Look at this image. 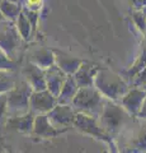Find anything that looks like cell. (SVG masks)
Wrapping results in <instances>:
<instances>
[{
  "mask_svg": "<svg viewBox=\"0 0 146 153\" xmlns=\"http://www.w3.org/2000/svg\"><path fill=\"white\" fill-rule=\"evenodd\" d=\"M132 9H144L146 8V0H130Z\"/></svg>",
  "mask_w": 146,
  "mask_h": 153,
  "instance_id": "27",
  "label": "cell"
},
{
  "mask_svg": "<svg viewBox=\"0 0 146 153\" xmlns=\"http://www.w3.org/2000/svg\"><path fill=\"white\" fill-rule=\"evenodd\" d=\"M132 19L137 30L145 36L146 35V8L144 9H132Z\"/></svg>",
  "mask_w": 146,
  "mask_h": 153,
  "instance_id": "23",
  "label": "cell"
},
{
  "mask_svg": "<svg viewBox=\"0 0 146 153\" xmlns=\"http://www.w3.org/2000/svg\"><path fill=\"white\" fill-rule=\"evenodd\" d=\"M136 119H139V120H145L146 121V98H145V101L142 103V107H141V111L140 114L137 115V117Z\"/></svg>",
  "mask_w": 146,
  "mask_h": 153,
  "instance_id": "28",
  "label": "cell"
},
{
  "mask_svg": "<svg viewBox=\"0 0 146 153\" xmlns=\"http://www.w3.org/2000/svg\"><path fill=\"white\" fill-rule=\"evenodd\" d=\"M8 1H13V3H21V0H8ZM22 4V3H21Z\"/></svg>",
  "mask_w": 146,
  "mask_h": 153,
  "instance_id": "30",
  "label": "cell"
},
{
  "mask_svg": "<svg viewBox=\"0 0 146 153\" xmlns=\"http://www.w3.org/2000/svg\"><path fill=\"white\" fill-rule=\"evenodd\" d=\"M107 98L95 87L79 88L71 106L79 114H84L94 119H99Z\"/></svg>",
  "mask_w": 146,
  "mask_h": 153,
  "instance_id": "2",
  "label": "cell"
},
{
  "mask_svg": "<svg viewBox=\"0 0 146 153\" xmlns=\"http://www.w3.org/2000/svg\"><path fill=\"white\" fill-rule=\"evenodd\" d=\"M144 91H145V92H146V87H145V88H144Z\"/></svg>",
  "mask_w": 146,
  "mask_h": 153,
  "instance_id": "32",
  "label": "cell"
},
{
  "mask_svg": "<svg viewBox=\"0 0 146 153\" xmlns=\"http://www.w3.org/2000/svg\"><path fill=\"white\" fill-rule=\"evenodd\" d=\"M0 153H8V151L5 149V147H4L1 143H0Z\"/></svg>",
  "mask_w": 146,
  "mask_h": 153,
  "instance_id": "29",
  "label": "cell"
},
{
  "mask_svg": "<svg viewBox=\"0 0 146 153\" xmlns=\"http://www.w3.org/2000/svg\"><path fill=\"white\" fill-rule=\"evenodd\" d=\"M28 61L36 64L41 69L47 70L55 65V50L46 49V47L32 50L29 52V56H28Z\"/></svg>",
  "mask_w": 146,
  "mask_h": 153,
  "instance_id": "16",
  "label": "cell"
},
{
  "mask_svg": "<svg viewBox=\"0 0 146 153\" xmlns=\"http://www.w3.org/2000/svg\"><path fill=\"white\" fill-rule=\"evenodd\" d=\"M32 93L33 89L24 79L18 80L17 85L8 93V117L22 116L29 112Z\"/></svg>",
  "mask_w": 146,
  "mask_h": 153,
  "instance_id": "4",
  "label": "cell"
},
{
  "mask_svg": "<svg viewBox=\"0 0 146 153\" xmlns=\"http://www.w3.org/2000/svg\"><path fill=\"white\" fill-rule=\"evenodd\" d=\"M130 117L131 116L128 112L121 106V103L107 100L98 121L103 130L113 137L121 131V129L126 125Z\"/></svg>",
  "mask_w": 146,
  "mask_h": 153,
  "instance_id": "3",
  "label": "cell"
},
{
  "mask_svg": "<svg viewBox=\"0 0 146 153\" xmlns=\"http://www.w3.org/2000/svg\"><path fill=\"white\" fill-rule=\"evenodd\" d=\"M144 121V125L140 126L134 135V139L130 142V146L123 148L122 153H146V121Z\"/></svg>",
  "mask_w": 146,
  "mask_h": 153,
  "instance_id": "18",
  "label": "cell"
},
{
  "mask_svg": "<svg viewBox=\"0 0 146 153\" xmlns=\"http://www.w3.org/2000/svg\"><path fill=\"white\" fill-rule=\"evenodd\" d=\"M146 98V92L141 88H134L131 87L121 100V106L123 107L131 117H137V115L141 111L142 103Z\"/></svg>",
  "mask_w": 146,
  "mask_h": 153,
  "instance_id": "9",
  "label": "cell"
},
{
  "mask_svg": "<svg viewBox=\"0 0 146 153\" xmlns=\"http://www.w3.org/2000/svg\"><path fill=\"white\" fill-rule=\"evenodd\" d=\"M76 111L71 105H61L57 103L56 106L47 114L50 121L59 130L65 131L67 128L74 126V121L76 117Z\"/></svg>",
  "mask_w": 146,
  "mask_h": 153,
  "instance_id": "7",
  "label": "cell"
},
{
  "mask_svg": "<svg viewBox=\"0 0 146 153\" xmlns=\"http://www.w3.org/2000/svg\"><path fill=\"white\" fill-rule=\"evenodd\" d=\"M99 69H101V66H98L97 64L89 63V61H83V64L80 65L78 71L74 74V78L76 80L79 87L80 88L94 87L95 75H97Z\"/></svg>",
  "mask_w": 146,
  "mask_h": 153,
  "instance_id": "11",
  "label": "cell"
},
{
  "mask_svg": "<svg viewBox=\"0 0 146 153\" xmlns=\"http://www.w3.org/2000/svg\"><path fill=\"white\" fill-rule=\"evenodd\" d=\"M24 42L26 41L22 38L15 22H10L7 19L0 21V49L12 60L17 61Z\"/></svg>",
  "mask_w": 146,
  "mask_h": 153,
  "instance_id": "5",
  "label": "cell"
},
{
  "mask_svg": "<svg viewBox=\"0 0 146 153\" xmlns=\"http://www.w3.org/2000/svg\"><path fill=\"white\" fill-rule=\"evenodd\" d=\"M94 87L107 100L118 103L131 88L121 74H117L107 68H101L98 70L94 80Z\"/></svg>",
  "mask_w": 146,
  "mask_h": 153,
  "instance_id": "1",
  "label": "cell"
},
{
  "mask_svg": "<svg viewBox=\"0 0 146 153\" xmlns=\"http://www.w3.org/2000/svg\"><path fill=\"white\" fill-rule=\"evenodd\" d=\"M74 128H76L80 133L92 135L94 138H97V139H99L102 142L107 143V144H109L111 149L113 151V153H118V151H117V148H116L114 142H113V139H112V137L103 130L99 121H98L97 119L78 112L76 117H75V121H74Z\"/></svg>",
  "mask_w": 146,
  "mask_h": 153,
  "instance_id": "6",
  "label": "cell"
},
{
  "mask_svg": "<svg viewBox=\"0 0 146 153\" xmlns=\"http://www.w3.org/2000/svg\"><path fill=\"white\" fill-rule=\"evenodd\" d=\"M15 26H17L18 31H19L23 40H24L26 42L29 41L32 38V35H33L34 30H33V26H32L31 21L28 19V17L26 16L24 12H22L19 14V17H18V19L15 21Z\"/></svg>",
  "mask_w": 146,
  "mask_h": 153,
  "instance_id": "22",
  "label": "cell"
},
{
  "mask_svg": "<svg viewBox=\"0 0 146 153\" xmlns=\"http://www.w3.org/2000/svg\"><path fill=\"white\" fill-rule=\"evenodd\" d=\"M61 133H62V130L56 129L54 124L50 121L47 115H36L33 130H32L33 135L40 138H54Z\"/></svg>",
  "mask_w": 146,
  "mask_h": 153,
  "instance_id": "14",
  "label": "cell"
},
{
  "mask_svg": "<svg viewBox=\"0 0 146 153\" xmlns=\"http://www.w3.org/2000/svg\"><path fill=\"white\" fill-rule=\"evenodd\" d=\"M0 12H1L3 17L7 21L10 22H15L19 14L23 12V5L21 3H13V1H8V0H3L0 3Z\"/></svg>",
  "mask_w": 146,
  "mask_h": 153,
  "instance_id": "20",
  "label": "cell"
},
{
  "mask_svg": "<svg viewBox=\"0 0 146 153\" xmlns=\"http://www.w3.org/2000/svg\"><path fill=\"white\" fill-rule=\"evenodd\" d=\"M3 19H5V18H4V17H3V14H1V12H0V21H3Z\"/></svg>",
  "mask_w": 146,
  "mask_h": 153,
  "instance_id": "31",
  "label": "cell"
},
{
  "mask_svg": "<svg viewBox=\"0 0 146 153\" xmlns=\"http://www.w3.org/2000/svg\"><path fill=\"white\" fill-rule=\"evenodd\" d=\"M83 64V60L62 51L55 50V65L60 68L66 75H74Z\"/></svg>",
  "mask_w": 146,
  "mask_h": 153,
  "instance_id": "13",
  "label": "cell"
},
{
  "mask_svg": "<svg viewBox=\"0 0 146 153\" xmlns=\"http://www.w3.org/2000/svg\"><path fill=\"white\" fill-rule=\"evenodd\" d=\"M46 73V85L47 89L56 97H59V94L62 89L65 82L67 79V75L64 73L60 68H57L56 65L51 66L47 70H45Z\"/></svg>",
  "mask_w": 146,
  "mask_h": 153,
  "instance_id": "12",
  "label": "cell"
},
{
  "mask_svg": "<svg viewBox=\"0 0 146 153\" xmlns=\"http://www.w3.org/2000/svg\"><path fill=\"white\" fill-rule=\"evenodd\" d=\"M146 68V38L144 41V47H142V51H141V54L136 57V60L134 61V64L130 66L127 70L122 71V76H123V79L126 80L127 83H130L132 78L135 75H137L141 70H144Z\"/></svg>",
  "mask_w": 146,
  "mask_h": 153,
  "instance_id": "19",
  "label": "cell"
},
{
  "mask_svg": "<svg viewBox=\"0 0 146 153\" xmlns=\"http://www.w3.org/2000/svg\"><path fill=\"white\" fill-rule=\"evenodd\" d=\"M17 75L12 70H0V94L9 93L18 83Z\"/></svg>",
  "mask_w": 146,
  "mask_h": 153,
  "instance_id": "21",
  "label": "cell"
},
{
  "mask_svg": "<svg viewBox=\"0 0 146 153\" xmlns=\"http://www.w3.org/2000/svg\"><path fill=\"white\" fill-rule=\"evenodd\" d=\"M57 97L54 96L48 89L33 91L29 101L31 112L34 115H47L57 105Z\"/></svg>",
  "mask_w": 146,
  "mask_h": 153,
  "instance_id": "8",
  "label": "cell"
},
{
  "mask_svg": "<svg viewBox=\"0 0 146 153\" xmlns=\"http://www.w3.org/2000/svg\"><path fill=\"white\" fill-rule=\"evenodd\" d=\"M22 78L31 85L33 91H45V89H47L45 70L41 69L40 66H37L36 64L31 63V61H28V63L23 66Z\"/></svg>",
  "mask_w": 146,
  "mask_h": 153,
  "instance_id": "10",
  "label": "cell"
},
{
  "mask_svg": "<svg viewBox=\"0 0 146 153\" xmlns=\"http://www.w3.org/2000/svg\"><path fill=\"white\" fill-rule=\"evenodd\" d=\"M8 153H10V152H8Z\"/></svg>",
  "mask_w": 146,
  "mask_h": 153,
  "instance_id": "34",
  "label": "cell"
},
{
  "mask_svg": "<svg viewBox=\"0 0 146 153\" xmlns=\"http://www.w3.org/2000/svg\"><path fill=\"white\" fill-rule=\"evenodd\" d=\"M79 85L75 80L74 75H67V79L65 82L62 89L57 97V102L61 105H73V101L79 91Z\"/></svg>",
  "mask_w": 146,
  "mask_h": 153,
  "instance_id": "17",
  "label": "cell"
},
{
  "mask_svg": "<svg viewBox=\"0 0 146 153\" xmlns=\"http://www.w3.org/2000/svg\"><path fill=\"white\" fill-rule=\"evenodd\" d=\"M1 1H3V0H0V3H1Z\"/></svg>",
  "mask_w": 146,
  "mask_h": 153,
  "instance_id": "33",
  "label": "cell"
},
{
  "mask_svg": "<svg viewBox=\"0 0 146 153\" xmlns=\"http://www.w3.org/2000/svg\"><path fill=\"white\" fill-rule=\"evenodd\" d=\"M34 119H36V115L29 111L26 115H22V116L8 117L5 125L7 128L12 129V130L19 131L23 134H32L33 125H34Z\"/></svg>",
  "mask_w": 146,
  "mask_h": 153,
  "instance_id": "15",
  "label": "cell"
},
{
  "mask_svg": "<svg viewBox=\"0 0 146 153\" xmlns=\"http://www.w3.org/2000/svg\"><path fill=\"white\" fill-rule=\"evenodd\" d=\"M17 68V61L12 60L5 52L0 49V70H12L14 71Z\"/></svg>",
  "mask_w": 146,
  "mask_h": 153,
  "instance_id": "24",
  "label": "cell"
},
{
  "mask_svg": "<svg viewBox=\"0 0 146 153\" xmlns=\"http://www.w3.org/2000/svg\"><path fill=\"white\" fill-rule=\"evenodd\" d=\"M8 120V93L0 94V125Z\"/></svg>",
  "mask_w": 146,
  "mask_h": 153,
  "instance_id": "25",
  "label": "cell"
},
{
  "mask_svg": "<svg viewBox=\"0 0 146 153\" xmlns=\"http://www.w3.org/2000/svg\"><path fill=\"white\" fill-rule=\"evenodd\" d=\"M128 84H130V87L144 89L146 87V68L144 70H141L137 75H135Z\"/></svg>",
  "mask_w": 146,
  "mask_h": 153,
  "instance_id": "26",
  "label": "cell"
}]
</instances>
